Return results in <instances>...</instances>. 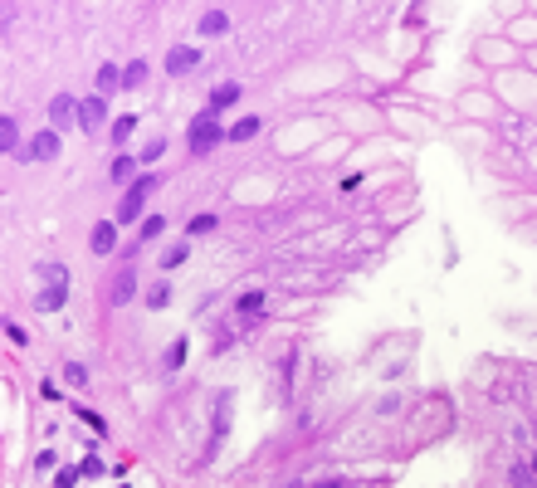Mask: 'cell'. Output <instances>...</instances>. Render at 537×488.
<instances>
[{
  "instance_id": "277c9868",
  "label": "cell",
  "mask_w": 537,
  "mask_h": 488,
  "mask_svg": "<svg viewBox=\"0 0 537 488\" xmlns=\"http://www.w3.org/2000/svg\"><path fill=\"white\" fill-rule=\"evenodd\" d=\"M132 293H137V269H132V264H122V269L112 274V284H107V303H112V308H122V303H132Z\"/></svg>"
},
{
  "instance_id": "7a4b0ae2",
  "label": "cell",
  "mask_w": 537,
  "mask_h": 488,
  "mask_svg": "<svg viewBox=\"0 0 537 488\" xmlns=\"http://www.w3.org/2000/svg\"><path fill=\"white\" fill-rule=\"evenodd\" d=\"M186 137H191V157H206L211 147H220V142H225V127H215V112H211V107H201V112L191 117Z\"/></svg>"
},
{
  "instance_id": "8fae6325",
  "label": "cell",
  "mask_w": 537,
  "mask_h": 488,
  "mask_svg": "<svg viewBox=\"0 0 537 488\" xmlns=\"http://www.w3.org/2000/svg\"><path fill=\"white\" fill-rule=\"evenodd\" d=\"M264 308H269V298H264L259 289H249L244 298H239V303H234V312H239V317H259Z\"/></svg>"
},
{
  "instance_id": "52a82bcc",
  "label": "cell",
  "mask_w": 537,
  "mask_h": 488,
  "mask_svg": "<svg viewBox=\"0 0 537 488\" xmlns=\"http://www.w3.org/2000/svg\"><path fill=\"white\" fill-rule=\"evenodd\" d=\"M88 249H93L98 259H107V254L117 249V225H112V220H98V225H93V235H88Z\"/></svg>"
},
{
  "instance_id": "30bf717a",
  "label": "cell",
  "mask_w": 537,
  "mask_h": 488,
  "mask_svg": "<svg viewBox=\"0 0 537 488\" xmlns=\"http://www.w3.org/2000/svg\"><path fill=\"white\" fill-rule=\"evenodd\" d=\"M234 103H239V84L230 79V84H220V88L211 93V112L220 117V112H225V107H234Z\"/></svg>"
},
{
  "instance_id": "ffe728a7",
  "label": "cell",
  "mask_w": 537,
  "mask_h": 488,
  "mask_svg": "<svg viewBox=\"0 0 537 488\" xmlns=\"http://www.w3.org/2000/svg\"><path fill=\"white\" fill-rule=\"evenodd\" d=\"M161 230H166V220H161V215H147V220H142V244L161 239Z\"/></svg>"
},
{
  "instance_id": "7402d4cb",
  "label": "cell",
  "mask_w": 537,
  "mask_h": 488,
  "mask_svg": "<svg viewBox=\"0 0 537 488\" xmlns=\"http://www.w3.org/2000/svg\"><path fill=\"white\" fill-rule=\"evenodd\" d=\"M74 415H79V420H84V425L93 430V435H107V420H103V415H98V410H84V405H79Z\"/></svg>"
},
{
  "instance_id": "6da1fadb",
  "label": "cell",
  "mask_w": 537,
  "mask_h": 488,
  "mask_svg": "<svg viewBox=\"0 0 537 488\" xmlns=\"http://www.w3.org/2000/svg\"><path fill=\"white\" fill-rule=\"evenodd\" d=\"M161 186V176H137V181H127V191L117 200V215H112V225H132L142 210H147V195Z\"/></svg>"
},
{
  "instance_id": "2e32d148",
  "label": "cell",
  "mask_w": 537,
  "mask_h": 488,
  "mask_svg": "<svg viewBox=\"0 0 537 488\" xmlns=\"http://www.w3.org/2000/svg\"><path fill=\"white\" fill-rule=\"evenodd\" d=\"M0 152H20V127H15V117H0Z\"/></svg>"
},
{
  "instance_id": "ac0fdd59",
  "label": "cell",
  "mask_w": 537,
  "mask_h": 488,
  "mask_svg": "<svg viewBox=\"0 0 537 488\" xmlns=\"http://www.w3.org/2000/svg\"><path fill=\"white\" fill-rule=\"evenodd\" d=\"M186 347H191V342H186V337H176V342L166 347V362H161V367H166V371H181V362H186Z\"/></svg>"
},
{
  "instance_id": "f546056e",
  "label": "cell",
  "mask_w": 537,
  "mask_h": 488,
  "mask_svg": "<svg viewBox=\"0 0 537 488\" xmlns=\"http://www.w3.org/2000/svg\"><path fill=\"white\" fill-rule=\"evenodd\" d=\"M528 469H533V474H537V459H533V464H528Z\"/></svg>"
},
{
  "instance_id": "4fadbf2b",
  "label": "cell",
  "mask_w": 537,
  "mask_h": 488,
  "mask_svg": "<svg viewBox=\"0 0 537 488\" xmlns=\"http://www.w3.org/2000/svg\"><path fill=\"white\" fill-rule=\"evenodd\" d=\"M117 88H122V69L103 64V69H98V98H112Z\"/></svg>"
},
{
  "instance_id": "5bb4252c",
  "label": "cell",
  "mask_w": 537,
  "mask_h": 488,
  "mask_svg": "<svg viewBox=\"0 0 537 488\" xmlns=\"http://www.w3.org/2000/svg\"><path fill=\"white\" fill-rule=\"evenodd\" d=\"M225 29H230V15H225V10H206V15H201V34H225Z\"/></svg>"
},
{
  "instance_id": "8992f818",
  "label": "cell",
  "mask_w": 537,
  "mask_h": 488,
  "mask_svg": "<svg viewBox=\"0 0 537 488\" xmlns=\"http://www.w3.org/2000/svg\"><path fill=\"white\" fill-rule=\"evenodd\" d=\"M196 64H201V54H196L191 44H171V49H166V74L181 79V74H191Z\"/></svg>"
},
{
  "instance_id": "cb8c5ba5",
  "label": "cell",
  "mask_w": 537,
  "mask_h": 488,
  "mask_svg": "<svg viewBox=\"0 0 537 488\" xmlns=\"http://www.w3.org/2000/svg\"><path fill=\"white\" fill-rule=\"evenodd\" d=\"M0 327H5V337H10V342H15V347H29V332H25V327H20V322H15V317H5V322H0Z\"/></svg>"
},
{
  "instance_id": "d4e9b609",
  "label": "cell",
  "mask_w": 537,
  "mask_h": 488,
  "mask_svg": "<svg viewBox=\"0 0 537 488\" xmlns=\"http://www.w3.org/2000/svg\"><path fill=\"white\" fill-rule=\"evenodd\" d=\"M161 152H166V142L157 137V142H147V147L137 152V161H147V166H152V161H161Z\"/></svg>"
},
{
  "instance_id": "f1b7e54d",
  "label": "cell",
  "mask_w": 537,
  "mask_h": 488,
  "mask_svg": "<svg viewBox=\"0 0 537 488\" xmlns=\"http://www.w3.org/2000/svg\"><path fill=\"white\" fill-rule=\"evenodd\" d=\"M54 484H59V488H74V484H79V469H59V479H54Z\"/></svg>"
},
{
  "instance_id": "e0dca14e",
  "label": "cell",
  "mask_w": 537,
  "mask_h": 488,
  "mask_svg": "<svg viewBox=\"0 0 537 488\" xmlns=\"http://www.w3.org/2000/svg\"><path fill=\"white\" fill-rule=\"evenodd\" d=\"M186 254H191V239H181V244H171V249L161 254V269H181V264H186Z\"/></svg>"
},
{
  "instance_id": "4316f807",
  "label": "cell",
  "mask_w": 537,
  "mask_h": 488,
  "mask_svg": "<svg viewBox=\"0 0 537 488\" xmlns=\"http://www.w3.org/2000/svg\"><path fill=\"white\" fill-rule=\"evenodd\" d=\"M132 166H137L132 157H112V181H127V176H132Z\"/></svg>"
},
{
  "instance_id": "83f0119b",
  "label": "cell",
  "mask_w": 537,
  "mask_h": 488,
  "mask_svg": "<svg viewBox=\"0 0 537 488\" xmlns=\"http://www.w3.org/2000/svg\"><path fill=\"white\" fill-rule=\"evenodd\" d=\"M166 298H171V289H166V284H157V289L147 293V303H152V308H166Z\"/></svg>"
},
{
  "instance_id": "5b68a950",
  "label": "cell",
  "mask_w": 537,
  "mask_h": 488,
  "mask_svg": "<svg viewBox=\"0 0 537 488\" xmlns=\"http://www.w3.org/2000/svg\"><path fill=\"white\" fill-rule=\"evenodd\" d=\"M107 122V98H79V127H84V132H98V127H103Z\"/></svg>"
},
{
  "instance_id": "9c48e42d",
  "label": "cell",
  "mask_w": 537,
  "mask_h": 488,
  "mask_svg": "<svg viewBox=\"0 0 537 488\" xmlns=\"http://www.w3.org/2000/svg\"><path fill=\"white\" fill-rule=\"evenodd\" d=\"M64 303H69V284H49V289L34 293V308H39V312H59Z\"/></svg>"
},
{
  "instance_id": "3957f363",
  "label": "cell",
  "mask_w": 537,
  "mask_h": 488,
  "mask_svg": "<svg viewBox=\"0 0 537 488\" xmlns=\"http://www.w3.org/2000/svg\"><path fill=\"white\" fill-rule=\"evenodd\" d=\"M15 157H20V161H54V157H59V132H54V127H49V132H34V142H25Z\"/></svg>"
},
{
  "instance_id": "44dd1931",
  "label": "cell",
  "mask_w": 537,
  "mask_h": 488,
  "mask_svg": "<svg viewBox=\"0 0 537 488\" xmlns=\"http://www.w3.org/2000/svg\"><path fill=\"white\" fill-rule=\"evenodd\" d=\"M64 381H69L74 390L88 386V367H84V362H69V367H64Z\"/></svg>"
},
{
  "instance_id": "7c38bea8",
  "label": "cell",
  "mask_w": 537,
  "mask_h": 488,
  "mask_svg": "<svg viewBox=\"0 0 537 488\" xmlns=\"http://www.w3.org/2000/svg\"><path fill=\"white\" fill-rule=\"evenodd\" d=\"M249 137H259V117H239L234 127H225V142H249Z\"/></svg>"
},
{
  "instance_id": "603a6c76",
  "label": "cell",
  "mask_w": 537,
  "mask_h": 488,
  "mask_svg": "<svg viewBox=\"0 0 537 488\" xmlns=\"http://www.w3.org/2000/svg\"><path fill=\"white\" fill-rule=\"evenodd\" d=\"M132 127H137V117H117V122H112V147H122V142L132 137Z\"/></svg>"
},
{
  "instance_id": "484cf974",
  "label": "cell",
  "mask_w": 537,
  "mask_h": 488,
  "mask_svg": "<svg viewBox=\"0 0 537 488\" xmlns=\"http://www.w3.org/2000/svg\"><path fill=\"white\" fill-rule=\"evenodd\" d=\"M513 484L518 488H537V474L528 469V464H513Z\"/></svg>"
},
{
  "instance_id": "ba28073f",
  "label": "cell",
  "mask_w": 537,
  "mask_h": 488,
  "mask_svg": "<svg viewBox=\"0 0 537 488\" xmlns=\"http://www.w3.org/2000/svg\"><path fill=\"white\" fill-rule=\"evenodd\" d=\"M49 122H54V132H64V127H74L79 122V103L69 93H59L54 103H49Z\"/></svg>"
},
{
  "instance_id": "d6986e66",
  "label": "cell",
  "mask_w": 537,
  "mask_h": 488,
  "mask_svg": "<svg viewBox=\"0 0 537 488\" xmlns=\"http://www.w3.org/2000/svg\"><path fill=\"white\" fill-rule=\"evenodd\" d=\"M215 225H220V220H215V215H196V220H191V225H186V239H201V235H211Z\"/></svg>"
},
{
  "instance_id": "9a60e30c",
  "label": "cell",
  "mask_w": 537,
  "mask_h": 488,
  "mask_svg": "<svg viewBox=\"0 0 537 488\" xmlns=\"http://www.w3.org/2000/svg\"><path fill=\"white\" fill-rule=\"evenodd\" d=\"M147 69H152L147 59H132V64L122 69V88H142V84H147Z\"/></svg>"
}]
</instances>
